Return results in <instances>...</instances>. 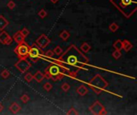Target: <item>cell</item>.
Segmentation results:
<instances>
[{
  "label": "cell",
  "instance_id": "cell-1",
  "mask_svg": "<svg viewBox=\"0 0 137 115\" xmlns=\"http://www.w3.org/2000/svg\"><path fill=\"white\" fill-rule=\"evenodd\" d=\"M53 60V62L58 66H69L78 70H85V66L89 65V59L78 47L72 44L60 55V58Z\"/></svg>",
  "mask_w": 137,
  "mask_h": 115
},
{
  "label": "cell",
  "instance_id": "cell-2",
  "mask_svg": "<svg viewBox=\"0 0 137 115\" xmlns=\"http://www.w3.org/2000/svg\"><path fill=\"white\" fill-rule=\"evenodd\" d=\"M78 71H71L66 66H58V64L52 62L44 70L45 78L51 79L52 81H58L63 78L65 75L70 76L71 78H76Z\"/></svg>",
  "mask_w": 137,
  "mask_h": 115
},
{
  "label": "cell",
  "instance_id": "cell-3",
  "mask_svg": "<svg viewBox=\"0 0 137 115\" xmlns=\"http://www.w3.org/2000/svg\"><path fill=\"white\" fill-rule=\"evenodd\" d=\"M110 3L127 18L132 17L137 11V0H110Z\"/></svg>",
  "mask_w": 137,
  "mask_h": 115
},
{
  "label": "cell",
  "instance_id": "cell-4",
  "mask_svg": "<svg viewBox=\"0 0 137 115\" xmlns=\"http://www.w3.org/2000/svg\"><path fill=\"white\" fill-rule=\"evenodd\" d=\"M87 85L95 93H98V94L101 93L109 86L108 82L100 74H95V75L89 81Z\"/></svg>",
  "mask_w": 137,
  "mask_h": 115
},
{
  "label": "cell",
  "instance_id": "cell-5",
  "mask_svg": "<svg viewBox=\"0 0 137 115\" xmlns=\"http://www.w3.org/2000/svg\"><path fill=\"white\" fill-rule=\"evenodd\" d=\"M43 51L41 48H40L35 43L32 44L30 48H29V52H28V58L33 62H36L37 61L40 60L41 58H43Z\"/></svg>",
  "mask_w": 137,
  "mask_h": 115
},
{
  "label": "cell",
  "instance_id": "cell-6",
  "mask_svg": "<svg viewBox=\"0 0 137 115\" xmlns=\"http://www.w3.org/2000/svg\"><path fill=\"white\" fill-rule=\"evenodd\" d=\"M30 46L27 43H22L18 44V46L15 48L14 51L16 54V55L18 58H27L28 57V52H29Z\"/></svg>",
  "mask_w": 137,
  "mask_h": 115
},
{
  "label": "cell",
  "instance_id": "cell-7",
  "mask_svg": "<svg viewBox=\"0 0 137 115\" xmlns=\"http://www.w3.org/2000/svg\"><path fill=\"white\" fill-rule=\"evenodd\" d=\"M91 113L94 115H106L107 112L105 109V107L100 102V101H95V102L91 105L89 107Z\"/></svg>",
  "mask_w": 137,
  "mask_h": 115
},
{
  "label": "cell",
  "instance_id": "cell-8",
  "mask_svg": "<svg viewBox=\"0 0 137 115\" xmlns=\"http://www.w3.org/2000/svg\"><path fill=\"white\" fill-rule=\"evenodd\" d=\"M15 67L20 73L23 74L31 67V62L28 61L27 58H19V60L15 64Z\"/></svg>",
  "mask_w": 137,
  "mask_h": 115
},
{
  "label": "cell",
  "instance_id": "cell-9",
  "mask_svg": "<svg viewBox=\"0 0 137 115\" xmlns=\"http://www.w3.org/2000/svg\"><path fill=\"white\" fill-rule=\"evenodd\" d=\"M50 43H51V39L46 35H44V34L41 35L35 41V44L40 47V48H41L42 50L46 48V47H47Z\"/></svg>",
  "mask_w": 137,
  "mask_h": 115
},
{
  "label": "cell",
  "instance_id": "cell-10",
  "mask_svg": "<svg viewBox=\"0 0 137 115\" xmlns=\"http://www.w3.org/2000/svg\"><path fill=\"white\" fill-rule=\"evenodd\" d=\"M13 43V38L6 30H1L0 32V43L5 46H9Z\"/></svg>",
  "mask_w": 137,
  "mask_h": 115
},
{
  "label": "cell",
  "instance_id": "cell-11",
  "mask_svg": "<svg viewBox=\"0 0 137 115\" xmlns=\"http://www.w3.org/2000/svg\"><path fill=\"white\" fill-rule=\"evenodd\" d=\"M12 38H13V41H15L18 44L25 42V38L23 36L20 30H18L15 34H14V35H13Z\"/></svg>",
  "mask_w": 137,
  "mask_h": 115
},
{
  "label": "cell",
  "instance_id": "cell-12",
  "mask_svg": "<svg viewBox=\"0 0 137 115\" xmlns=\"http://www.w3.org/2000/svg\"><path fill=\"white\" fill-rule=\"evenodd\" d=\"M76 92H77V93L79 94L80 96L83 97V96H85L86 94L89 92V90H88V88L86 87L84 85H81V86H80L76 89Z\"/></svg>",
  "mask_w": 137,
  "mask_h": 115
},
{
  "label": "cell",
  "instance_id": "cell-13",
  "mask_svg": "<svg viewBox=\"0 0 137 115\" xmlns=\"http://www.w3.org/2000/svg\"><path fill=\"white\" fill-rule=\"evenodd\" d=\"M9 110L12 113L16 114L22 110V107H21L20 105H18L17 102H12V104L9 106Z\"/></svg>",
  "mask_w": 137,
  "mask_h": 115
},
{
  "label": "cell",
  "instance_id": "cell-14",
  "mask_svg": "<svg viewBox=\"0 0 137 115\" xmlns=\"http://www.w3.org/2000/svg\"><path fill=\"white\" fill-rule=\"evenodd\" d=\"M123 43V50H124L125 52H129L132 48H133V45L132 43L129 41L128 39H124L122 41Z\"/></svg>",
  "mask_w": 137,
  "mask_h": 115
},
{
  "label": "cell",
  "instance_id": "cell-15",
  "mask_svg": "<svg viewBox=\"0 0 137 115\" xmlns=\"http://www.w3.org/2000/svg\"><path fill=\"white\" fill-rule=\"evenodd\" d=\"M9 25V21L3 15H0V31L3 30Z\"/></svg>",
  "mask_w": 137,
  "mask_h": 115
},
{
  "label": "cell",
  "instance_id": "cell-16",
  "mask_svg": "<svg viewBox=\"0 0 137 115\" xmlns=\"http://www.w3.org/2000/svg\"><path fill=\"white\" fill-rule=\"evenodd\" d=\"M33 77H34V79L37 82L40 83V82H43V79L45 78V74L43 73H42L41 71H40V70H37L36 73L35 74V75H33Z\"/></svg>",
  "mask_w": 137,
  "mask_h": 115
},
{
  "label": "cell",
  "instance_id": "cell-17",
  "mask_svg": "<svg viewBox=\"0 0 137 115\" xmlns=\"http://www.w3.org/2000/svg\"><path fill=\"white\" fill-rule=\"evenodd\" d=\"M58 36H60V38L63 40V41H67V40L69 39V38L71 37V34L67 30H63L60 32Z\"/></svg>",
  "mask_w": 137,
  "mask_h": 115
},
{
  "label": "cell",
  "instance_id": "cell-18",
  "mask_svg": "<svg viewBox=\"0 0 137 115\" xmlns=\"http://www.w3.org/2000/svg\"><path fill=\"white\" fill-rule=\"evenodd\" d=\"M91 49V46L87 43H83L80 46V50L84 54L88 53Z\"/></svg>",
  "mask_w": 137,
  "mask_h": 115
},
{
  "label": "cell",
  "instance_id": "cell-19",
  "mask_svg": "<svg viewBox=\"0 0 137 115\" xmlns=\"http://www.w3.org/2000/svg\"><path fill=\"white\" fill-rule=\"evenodd\" d=\"M113 47L115 50H123V43L121 40L118 39V40H116V41H115L113 43Z\"/></svg>",
  "mask_w": 137,
  "mask_h": 115
},
{
  "label": "cell",
  "instance_id": "cell-20",
  "mask_svg": "<svg viewBox=\"0 0 137 115\" xmlns=\"http://www.w3.org/2000/svg\"><path fill=\"white\" fill-rule=\"evenodd\" d=\"M54 55H55V54H54L53 50H47V51L43 52V57H45V58H49V59H51V58H53Z\"/></svg>",
  "mask_w": 137,
  "mask_h": 115
},
{
  "label": "cell",
  "instance_id": "cell-21",
  "mask_svg": "<svg viewBox=\"0 0 137 115\" xmlns=\"http://www.w3.org/2000/svg\"><path fill=\"white\" fill-rule=\"evenodd\" d=\"M0 75H1V77L3 79H6V78H8L11 76V73L7 69H3L2 70L1 74H0Z\"/></svg>",
  "mask_w": 137,
  "mask_h": 115
},
{
  "label": "cell",
  "instance_id": "cell-22",
  "mask_svg": "<svg viewBox=\"0 0 137 115\" xmlns=\"http://www.w3.org/2000/svg\"><path fill=\"white\" fill-rule=\"evenodd\" d=\"M119 28H120V26L116 23H112V24H110V26H109V30L112 32H116L117 30H119Z\"/></svg>",
  "mask_w": 137,
  "mask_h": 115
},
{
  "label": "cell",
  "instance_id": "cell-23",
  "mask_svg": "<svg viewBox=\"0 0 137 115\" xmlns=\"http://www.w3.org/2000/svg\"><path fill=\"white\" fill-rule=\"evenodd\" d=\"M43 90L45 91H47V92H49L51 90V89L53 88V86H52V84L49 82H45L43 86Z\"/></svg>",
  "mask_w": 137,
  "mask_h": 115
},
{
  "label": "cell",
  "instance_id": "cell-24",
  "mask_svg": "<svg viewBox=\"0 0 137 115\" xmlns=\"http://www.w3.org/2000/svg\"><path fill=\"white\" fill-rule=\"evenodd\" d=\"M33 79H34L33 74H32L31 73H30V72L27 73V74H26L25 75H24V80H25L27 82H31Z\"/></svg>",
  "mask_w": 137,
  "mask_h": 115
},
{
  "label": "cell",
  "instance_id": "cell-25",
  "mask_svg": "<svg viewBox=\"0 0 137 115\" xmlns=\"http://www.w3.org/2000/svg\"><path fill=\"white\" fill-rule=\"evenodd\" d=\"M112 57H113L115 60H118V59H120V57L122 56V53H121V51H120V50H115L112 52Z\"/></svg>",
  "mask_w": 137,
  "mask_h": 115
},
{
  "label": "cell",
  "instance_id": "cell-26",
  "mask_svg": "<svg viewBox=\"0 0 137 115\" xmlns=\"http://www.w3.org/2000/svg\"><path fill=\"white\" fill-rule=\"evenodd\" d=\"M53 52H54V54H55V55L60 56L61 54L63 52V49H62V47H60V46H57L55 47V49L53 50Z\"/></svg>",
  "mask_w": 137,
  "mask_h": 115
},
{
  "label": "cell",
  "instance_id": "cell-27",
  "mask_svg": "<svg viewBox=\"0 0 137 115\" xmlns=\"http://www.w3.org/2000/svg\"><path fill=\"white\" fill-rule=\"evenodd\" d=\"M20 100L22 101L23 103L27 104L28 101H30V96L28 95V94H27V93H24V94H23V95L21 96Z\"/></svg>",
  "mask_w": 137,
  "mask_h": 115
},
{
  "label": "cell",
  "instance_id": "cell-28",
  "mask_svg": "<svg viewBox=\"0 0 137 115\" xmlns=\"http://www.w3.org/2000/svg\"><path fill=\"white\" fill-rule=\"evenodd\" d=\"M61 89H62V90L63 92H67L71 89V85L69 83H67V82H64L61 86Z\"/></svg>",
  "mask_w": 137,
  "mask_h": 115
},
{
  "label": "cell",
  "instance_id": "cell-29",
  "mask_svg": "<svg viewBox=\"0 0 137 115\" xmlns=\"http://www.w3.org/2000/svg\"><path fill=\"white\" fill-rule=\"evenodd\" d=\"M38 15L40 16L41 18H45L47 16V12L46 11L45 9H41L40 11L38 12Z\"/></svg>",
  "mask_w": 137,
  "mask_h": 115
},
{
  "label": "cell",
  "instance_id": "cell-30",
  "mask_svg": "<svg viewBox=\"0 0 137 115\" xmlns=\"http://www.w3.org/2000/svg\"><path fill=\"white\" fill-rule=\"evenodd\" d=\"M20 32H21V34H22L24 38L27 37V36L29 35V34H30V30H29L27 28H26V27L23 28V29L20 30Z\"/></svg>",
  "mask_w": 137,
  "mask_h": 115
},
{
  "label": "cell",
  "instance_id": "cell-31",
  "mask_svg": "<svg viewBox=\"0 0 137 115\" xmlns=\"http://www.w3.org/2000/svg\"><path fill=\"white\" fill-rule=\"evenodd\" d=\"M7 7L10 9V10H13V9H15V7L16 6V4H15V3L13 1V0H10V1L7 3Z\"/></svg>",
  "mask_w": 137,
  "mask_h": 115
},
{
  "label": "cell",
  "instance_id": "cell-32",
  "mask_svg": "<svg viewBox=\"0 0 137 115\" xmlns=\"http://www.w3.org/2000/svg\"><path fill=\"white\" fill-rule=\"evenodd\" d=\"M67 115H77V114H79V113L76 111V110L75 109V108H71V109H70L67 112Z\"/></svg>",
  "mask_w": 137,
  "mask_h": 115
},
{
  "label": "cell",
  "instance_id": "cell-33",
  "mask_svg": "<svg viewBox=\"0 0 137 115\" xmlns=\"http://www.w3.org/2000/svg\"><path fill=\"white\" fill-rule=\"evenodd\" d=\"M4 110V106L1 104V102H0V113H1Z\"/></svg>",
  "mask_w": 137,
  "mask_h": 115
},
{
  "label": "cell",
  "instance_id": "cell-34",
  "mask_svg": "<svg viewBox=\"0 0 137 115\" xmlns=\"http://www.w3.org/2000/svg\"><path fill=\"white\" fill-rule=\"evenodd\" d=\"M50 1L51 2V3H57L60 0H50Z\"/></svg>",
  "mask_w": 137,
  "mask_h": 115
}]
</instances>
